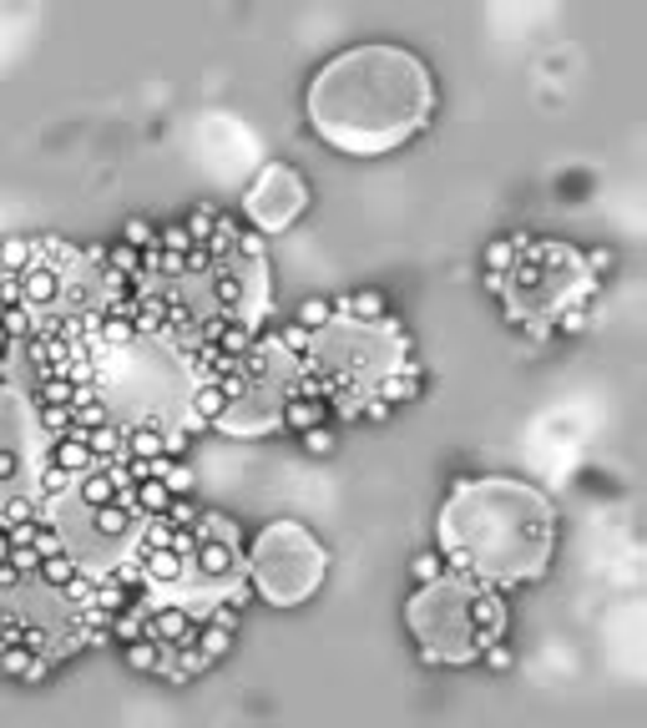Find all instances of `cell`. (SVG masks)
<instances>
[{"label": "cell", "mask_w": 647, "mask_h": 728, "mask_svg": "<svg viewBox=\"0 0 647 728\" xmlns=\"http://www.w3.org/2000/svg\"><path fill=\"white\" fill-rule=\"evenodd\" d=\"M127 668L132 673H157V668H162V648H157L153 638L127 642Z\"/></svg>", "instance_id": "cell-28"}, {"label": "cell", "mask_w": 647, "mask_h": 728, "mask_svg": "<svg viewBox=\"0 0 647 728\" xmlns=\"http://www.w3.org/2000/svg\"><path fill=\"white\" fill-rule=\"evenodd\" d=\"M0 562H11V531L0 526Z\"/></svg>", "instance_id": "cell-51"}, {"label": "cell", "mask_w": 647, "mask_h": 728, "mask_svg": "<svg viewBox=\"0 0 647 728\" xmlns=\"http://www.w3.org/2000/svg\"><path fill=\"white\" fill-rule=\"evenodd\" d=\"M511 258H516V243H511V238H495L491 248H485V273H506Z\"/></svg>", "instance_id": "cell-41"}, {"label": "cell", "mask_w": 647, "mask_h": 728, "mask_svg": "<svg viewBox=\"0 0 647 728\" xmlns=\"http://www.w3.org/2000/svg\"><path fill=\"white\" fill-rule=\"evenodd\" d=\"M0 304H21V273L0 269Z\"/></svg>", "instance_id": "cell-49"}, {"label": "cell", "mask_w": 647, "mask_h": 728, "mask_svg": "<svg viewBox=\"0 0 647 728\" xmlns=\"http://www.w3.org/2000/svg\"><path fill=\"white\" fill-rule=\"evenodd\" d=\"M77 430H102V425H112V410L102 405V395L91 390V384H81V395H77Z\"/></svg>", "instance_id": "cell-21"}, {"label": "cell", "mask_w": 647, "mask_h": 728, "mask_svg": "<svg viewBox=\"0 0 647 728\" xmlns=\"http://www.w3.org/2000/svg\"><path fill=\"white\" fill-rule=\"evenodd\" d=\"M304 450L314 460L334 456V450H339V430H334V425H314V430H304Z\"/></svg>", "instance_id": "cell-31"}, {"label": "cell", "mask_w": 647, "mask_h": 728, "mask_svg": "<svg viewBox=\"0 0 647 728\" xmlns=\"http://www.w3.org/2000/svg\"><path fill=\"white\" fill-rule=\"evenodd\" d=\"M390 410L394 405H384L380 395H365V400H359V420H374V425H380V420H390Z\"/></svg>", "instance_id": "cell-48"}, {"label": "cell", "mask_w": 647, "mask_h": 728, "mask_svg": "<svg viewBox=\"0 0 647 728\" xmlns=\"http://www.w3.org/2000/svg\"><path fill=\"white\" fill-rule=\"evenodd\" d=\"M167 501H172V491H167L157 475H153V481H137V485H132V506H137L142 516H162Z\"/></svg>", "instance_id": "cell-24"}, {"label": "cell", "mask_w": 647, "mask_h": 728, "mask_svg": "<svg viewBox=\"0 0 647 728\" xmlns=\"http://www.w3.org/2000/svg\"><path fill=\"white\" fill-rule=\"evenodd\" d=\"M31 258H36V238H21V233L0 238V269L26 273V269H31Z\"/></svg>", "instance_id": "cell-25"}, {"label": "cell", "mask_w": 647, "mask_h": 728, "mask_svg": "<svg viewBox=\"0 0 647 728\" xmlns=\"http://www.w3.org/2000/svg\"><path fill=\"white\" fill-rule=\"evenodd\" d=\"M551 324H557V334H587V324H592V309H587V304H567Z\"/></svg>", "instance_id": "cell-36"}, {"label": "cell", "mask_w": 647, "mask_h": 728, "mask_svg": "<svg viewBox=\"0 0 647 728\" xmlns=\"http://www.w3.org/2000/svg\"><path fill=\"white\" fill-rule=\"evenodd\" d=\"M435 77L405 46L365 41L334 61H324L309 81V122L319 142L344 157H384L430 127Z\"/></svg>", "instance_id": "cell-1"}, {"label": "cell", "mask_w": 647, "mask_h": 728, "mask_svg": "<svg viewBox=\"0 0 647 728\" xmlns=\"http://www.w3.org/2000/svg\"><path fill=\"white\" fill-rule=\"evenodd\" d=\"M0 673H5V677H21V683H41V677L51 673V663H46V658H36V652H26L21 642H0Z\"/></svg>", "instance_id": "cell-15"}, {"label": "cell", "mask_w": 647, "mask_h": 728, "mask_svg": "<svg viewBox=\"0 0 647 728\" xmlns=\"http://www.w3.org/2000/svg\"><path fill=\"white\" fill-rule=\"evenodd\" d=\"M445 572L481 576L491 587L541 582L557 551V511L516 475H466L435 516Z\"/></svg>", "instance_id": "cell-2"}, {"label": "cell", "mask_w": 647, "mask_h": 728, "mask_svg": "<svg viewBox=\"0 0 647 728\" xmlns=\"http://www.w3.org/2000/svg\"><path fill=\"white\" fill-rule=\"evenodd\" d=\"M127 456H142V460L167 456V430H157V425H132L127 430Z\"/></svg>", "instance_id": "cell-23"}, {"label": "cell", "mask_w": 647, "mask_h": 728, "mask_svg": "<svg viewBox=\"0 0 647 728\" xmlns=\"http://www.w3.org/2000/svg\"><path fill=\"white\" fill-rule=\"evenodd\" d=\"M309 207V188L304 178L293 172L289 162H268L263 172L254 178V188L243 192V213L254 217V228L263 233H283L299 223V213Z\"/></svg>", "instance_id": "cell-12"}, {"label": "cell", "mask_w": 647, "mask_h": 728, "mask_svg": "<svg viewBox=\"0 0 647 728\" xmlns=\"http://www.w3.org/2000/svg\"><path fill=\"white\" fill-rule=\"evenodd\" d=\"M0 324H5V334H11V339H26V334H36V314H31L26 304H5Z\"/></svg>", "instance_id": "cell-32"}, {"label": "cell", "mask_w": 647, "mask_h": 728, "mask_svg": "<svg viewBox=\"0 0 647 728\" xmlns=\"http://www.w3.org/2000/svg\"><path fill=\"white\" fill-rule=\"evenodd\" d=\"M87 446L97 460H127V430L122 425H102V430H87Z\"/></svg>", "instance_id": "cell-20"}, {"label": "cell", "mask_w": 647, "mask_h": 728, "mask_svg": "<svg viewBox=\"0 0 647 728\" xmlns=\"http://www.w3.org/2000/svg\"><path fill=\"white\" fill-rule=\"evenodd\" d=\"M374 395H380L384 405H415V400L425 395V370H420L415 359H405V364H400L394 374H384Z\"/></svg>", "instance_id": "cell-14"}, {"label": "cell", "mask_w": 647, "mask_h": 728, "mask_svg": "<svg viewBox=\"0 0 647 728\" xmlns=\"http://www.w3.org/2000/svg\"><path fill=\"white\" fill-rule=\"evenodd\" d=\"M415 339L400 319H355V314H334L329 324H319L309 334V355H304V370H314L319 380L329 384V400L334 395H374L384 374H394L400 364L410 359Z\"/></svg>", "instance_id": "cell-6"}, {"label": "cell", "mask_w": 647, "mask_h": 728, "mask_svg": "<svg viewBox=\"0 0 647 728\" xmlns=\"http://www.w3.org/2000/svg\"><path fill=\"white\" fill-rule=\"evenodd\" d=\"M410 572H415V582L425 587V582H435V576H445V557L440 551H420L415 562H410Z\"/></svg>", "instance_id": "cell-38"}, {"label": "cell", "mask_w": 647, "mask_h": 728, "mask_svg": "<svg viewBox=\"0 0 647 728\" xmlns=\"http://www.w3.org/2000/svg\"><path fill=\"white\" fill-rule=\"evenodd\" d=\"M41 516L56 521L61 547L77 557V567L87 576H106L116 562H127L142 541V521H147V516L132 506V491L122 501H112V506H87V501H77L71 491H61V496L41 501Z\"/></svg>", "instance_id": "cell-8"}, {"label": "cell", "mask_w": 647, "mask_h": 728, "mask_svg": "<svg viewBox=\"0 0 647 728\" xmlns=\"http://www.w3.org/2000/svg\"><path fill=\"white\" fill-rule=\"evenodd\" d=\"M506 622L511 613L501 587L460 572L435 576V582L410 592L405 602V627L425 663H476L495 638H506Z\"/></svg>", "instance_id": "cell-4"}, {"label": "cell", "mask_w": 647, "mask_h": 728, "mask_svg": "<svg viewBox=\"0 0 647 728\" xmlns=\"http://www.w3.org/2000/svg\"><path fill=\"white\" fill-rule=\"evenodd\" d=\"M516 258L506 273H485V289L501 294L511 324H531L546 329L567 304H592L596 279L587 273L582 248L561 238H531V233H511Z\"/></svg>", "instance_id": "cell-5"}, {"label": "cell", "mask_w": 647, "mask_h": 728, "mask_svg": "<svg viewBox=\"0 0 647 728\" xmlns=\"http://www.w3.org/2000/svg\"><path fill=\"white\" fill-rule=\"evenodd\" d=\"M31 547H36L41 557H51V551H66V547H61V531H56V521L36 516V526H31Z\"/></svg>", "instance_id": "cell-34"}, {"label": "cell", "mask_w": 647, "mask_h": 728, "mask_svg": "<svg viewBox=\"0 0 647 728\" xmlns=\"http://www.w3.org/2000/svg\"><path fill=\"white\" fill-rule=\"evenodd\" d=\"M198 648L217 663V658L233 648V632H228V627H217V622H203V627H198Z\"/></svg>", "instance_id": "cell-30"}, {"label": "cell", "mask_w": 647, "mask_h": 728, "mask_svg": "<svg viewBox=\"0 0 647 728\" xmlns=\"http://www.w3.org/2000/svg\"><path fill=\"white\" fill-rule=\"evenodd\" d=\"M11 355V334H5V324H0V359Z\"/></svg>", "instance_id": "cell-52"}, {"label": "cell", "mask_w": 647, "mask_h": 728, "mask_svg": "<svg viewBox=\"0 0 647 728\" xmlns=\"http://www.w3.org/2000/svg\"><path fill=\"white\" fill-rule=\"evenodd\" d=\"M223 410H228V395H223V384L208 380L192 390V430H213L223 420Z\"/></svg>", "instance_id": "cell-16"}, {"label": "cell", "mask_w": 647, "mask_h": 728, "mask_svg": "<svg viewBox=\"0 0 647 728\" xmlns=\"http://www.w3.org/2000/svg\"><path fill=\"white\" fill-rule=\"evenodd\" d=\"M334 314H355V319H384V294H374V289H359V294L339 299V304H334Z\"/></svg>", "instance_id": "cell-26"}, {"label": "cell", "mask_w": 647, "mask_h": 728, "mask_svg": "<svg viewBox=\"0 0 647 728\" xmlns=\"http://www.w3.org/2000/svg\"><path fill=\"white\" fill-rule=\"evenodd\" d=\"M36 425H41L46 440H56V435L77 430V410L71 405H36Z\"/></svg>", "instance_id": "cell-27"}, {"label": "cell", "mask_w": 647, "mask_h": 728, "mask_svg": "<svg viewBox=\"0 0 647 728\" xmlns=\"http://www.w3.org/2000/svg\"><path fill=\"white\" fill-rule=\"evenodd\" d=\"M182 228H188L192 243H213V233H217V207L213 203H198L188 213V223H182Z\"/></svg>", "instance_id": "cell-29"}, {"label": "cell", "mask_w": 647, "mask_h": 728, "mask_svg": "<svg viewBox=\"0 0 647 728\" xmlns=\"http://www.w3.org/2000/svg\"><path fill=\"white\" fill-rule=\"evenodd\" d=\"M162 516H167L172 526H198V506H192V496H172Z\"/></svg>", "instance_id": "cell-44"}, {"label": "cell", "mask_w": 647, "mask_h": 728, "mask_svg": "<svg viewBox=\"0 0 647 728\" xmlns=\"http://www.w3.org/2000/svg\"><path fill=\"white\" fill-rule=\"evenodd\" d=\"M208 299L213 314L223 319H243V324H263L273 309V289H268V258H223L208 273Z\"/></svg>", "instance_id": "cell-11"}, {"label": "cell", "mask_w": 647, "mask_h": 728, "mask_svg": "<svg viewBox=\"0 0 647 728\" xmlns=\"http://www.w3.org/2000/svg\"><path fill=\"white\" fill-rule=\"evenodd\" d=\"M157 248H162V253H188V248H198V243L188 238V228H182V223H172V228L157 233Z\"/></svg>", "instance_id": "cell-42"}, {"label": "cell", "mask_w": 647, "mask_h": 728, "mask_svg": "<svg viewBox=\"0 0 647 728\" xmlns=\"http://www.w3.org/2000/svg\"><path fill=\"white\" fill-rule=\"evenodd\" d=\"M182 273H188L182 253H162V258H157V279H182Z\"/></svg>", "instance_id": "cell-50"}, {"label": "cell", "mask_w": 647, "mask_h": 728, "mask_svg": "<svg viewBox=\"0 0 647 728\" xmlns=\"http://www.w3.org/2000/svg\"><path fill=\"white\" fill-rule=\"evenodd\" d=\"M314 425H329V405H319V400H304V395H289L283 405V430H314Z\"/></svg>", "instance_id": "cell-19"}, {"label": "cell", "mask_w": 647, "mask_h": 728, "mask_svg": "<svg viewBox=\"0 0 647 728\" xmlns=\"http://www.w3.org/2000/svg\"><path fill=\"white\" fill-rule=\"evenodd\" d=\"M582 263H587V273H612L617 269V253H612V248H592V253H582Z\"/></svg>", "instance_id": "cell-47"}, {"label": "cell", "mask_w": 647, "mask_h": 728, "mask_svg": "<svg viewBox=\"0 0 647 728\" xmlns=\"http://www.w3.org/2000/svg\"><path fill=\"white\" fill-rule=\"evenodd\" d=\"M41 450H46V435L36 425V405L26 400V390L0 380V501L36 491Z\"/></svg>", "instance_id": "cell-10"}, {"label": "cell", "mask_w": 647, "mask_h": 728, "mask_svg": "<svg viewBox=\"0 0 647 728\" xmlns=\"http://www.w3.org/2000/svg\"><path fill=\"white\" fill-rule=\"evenodd\" d=\"M309 334H314V329H304V324H283V329H273V339H279L289 355L304 359V355H309Z\"/></svg>", "instance_id": "cell-39"}, {"label": "cell", "mask_w": 647, "mask_h": 728, "mask_svg": "<svg viewBox=\"0 0 647 728\" xmlns=\"http://www.w3.org/2000/svg\"><path fill=\"white\" fill-rule=\"evenodd\" d=\"M481 658H485V668H491V673H511V668H516V652L506 648V638H495Z\"/></svg>", "instance_id": "cell-43"}, {"label": "cell", "mask_w": 647, "mask_h": 728, "mask_svg": "<svg viewBox=\"0 0 647 728\" xmlns=\"http://www.w3.org/2000/svg\"><path fill=\"white\" fill-rule=\"evenodd\" d=\"M11 567H21L26 576H36V567H41V551L31 547V541H11Z\"/></svg>", "instance_id": "cell-45"}, {"label": "cell", "mask_w": 647, "mask_h": 728, "mask_svg": "<svg viewBox=\"0 0 647 728\" xmlns=\"http://www.w3.org/2000/svg\"><path fill=\"white\" fill-rule=\"evenodd\" d=\"M91 349V390L112 410V425H157V430L192 435V364L167 334H137L127 345L81 339Z\"/></svg>", "instance_id": "cell-3"}, {"label": "cell", "mask_w": 647, "mask_h": 728, "mask_svg": "<svg viewBox=\"0 0 647 728\" xmlns=\"http://www.w3.org/2000/svg\"><path fill=\"white\" fill-rule=\"evenodd\" d=\"M248 582L263 602L273 607H299L309 602L319 587H324V576H329V547L309 531L304 521H293V516H279V521H268L254 541H248Z\"/></svg>", "instance_id": "cell-7"}, {"label": "cell", "mask_w": 647, "mask_h": 728, "mask_svg": "<svg viewBox=\"0 0 647 728\" xmlns=\"http://www.w3.org/2000/svg\"><path fill=\"white\" fill-rule=\"evenodd\" d=\"M233 370H238L243 384H238V395L228 400V410H223V420H217L213 430L243 435V440L283 430V405H289L293 384H299L304 359L289 355L273 334H258L254 349L233 359Z\"/></svg>", "instance_id": "cell-9"}, {"label": "cell", "mask_w": 647, "mask_h": 728, "mask_svg": "<svg viewBox=\"0 0 647 728\" xmlns=\"http://www.w3.org/2000/svg\"><path fill=\"white\" fill-rule=\"evenodd\" d=\"M233 253H238V258H268V238H263V233H238V248H233Z\"/></svg>", "instance_id": "cell-46"}, {"label": "cell", "mask_w": 647, "mask_h": 728, "mask_svg": "<svg viewBox=\"0 0 647 728\" xmlns=\"http://www.w3.org/2000/svg\"><path fill=\"white\" fill-rule=\"evenodd\" d=\"M97 607H106V613H122V607H127V587H122V582H116V576H97Z\"/></svg>", "instance_id": "cell-33"}, {"label": "cell", "mask_w": 647, "mask_h": 728, "mask_svg": "<svg viewBox=\"0 0 647 728\" xmlns=\"http://www.w3.org/2000/svg\"><path fill=\"white\" fill-rule=\"evenodd\" d=\"M112 638L127 648V642L142 638V613H132V607H122V613H112Z\"/></svg>", "instance_id": "cell-35"}, {"label": "cell", "mask_w": 647, "mask_h": 728, "mask_svg": "<svg viewBox=\"0 0 647 728\" xmlns=\"http://www.w3.org/2000/svg\"><path fill=\"white\" fill-rule=\"evenodd\" d=\"M77 576H81V567H77L71 551H51V557H41V567H36V582L41 587H51V592H66Z\"/></svg>", "instance_id": "cell-18"}, {"label": "cell", "mask_w": 647, "mask_h": 728, "mask_svg": "<svg viewBox=\"0 0 647 728\" xmlns=\"http://www.w3.org/2000/svg\"><path fill=\"white\" fill-rule=\"evenodd\" d=\"M122 243H132V248H147V243H157V228L153 223H147V217H127V223H122Z\"/></svg>", "instance_id": "cell-40"}, {"label": "cell", "mask_w": 647, "mask_h": 728, "mask_svg": "<svg viewBox=\"0 0 647 728\" xmlns=\"http://www.w3.org/2000/svg\"><path fill=\"white\" fill-rule=\"evenodd\" d=\"M77 395H81V384L71 374H46V380H36L26 390L31 405H77Z\"/></svg>", "instance_id": "cell-17"}, {"label": "cell", "mask_w": 647, "mask_h": 728, "mask_svg": "<svg viewBox=\"0 0 647 728\" xmlns=\"http://www.w3.org/2000/svg\"><path fill=\"white\" fill-rule=\"evenodd\" d=\"M41 460L61 465L66 475H81V471H91V465H102V460L91 456V446H87V430H66V435H56V440H46Z\"/></svg>", "instance_id": "cell-13"}, {"label": "cell", "mask_w": 647, "mask_h": 728, "mask_svg": "<svg viewBox=\"0 0 647 728\" xmlns=\"http://www.w3.org/2000/svg\"><path fill=\"white\" fill-rule=\"evenodd\" d=\"M41 516V496L36 491H21V496H11V501H0V526L11 531V526H31Z\"/></svg>", "instance_id": "cell-22"}, {"label": "cell", "mask_w": 647, "mask_h": 728, "mask_svg": "<svg viewBox=\"0 0 647 728\" xmlns=\"http://www.w3.org/2000/svg\"><path fill=\"white\" fill-rule=\"evenodd\" d=\"M334 319V304L329 299H304V304H299V319L293 324H304V329H319V324H329Z\"/></svg>", "instance_id": "cell-37"}]
</instances>
